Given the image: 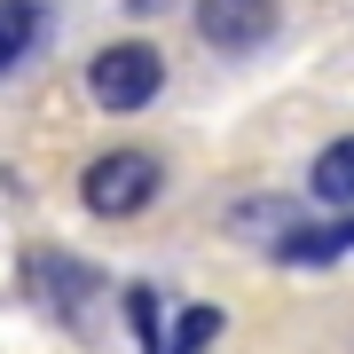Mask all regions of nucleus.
Wrapping results in <instances>:
<instances>
[{
	"label": "nucleus",
	"mask_w": 354,
	"mask_h": 354,
	"mask_svg": "<svg viewBox=\"0 0 354 354\" xmlns=\"http://www.w3.org/2000/svg\"><path fill=\"white\" fill-rule=\"evenodd\" d=\"M165 87V55L150 48V39H111V48L87 64V95L102 102V111H150Z\"/></svg>",
	"instance_id": "nucleus-1"
},
{
	"label": "nucleus",
	"mask_w": 354,
	"mask_h": 354,
	"mask_svg": "<svg viewBox=\"0 0 354 354\" xmlns=\"http://www.w3.org/2000/svg\"><path fill=\"white\" fill-rule=\"evenodd\" d=\"M158 189H165V165L150 150H102L87 174H79V197H87V213H102V221L142 213Z\"/></svg>",
	"instance_id": "nucleus-2"
},
{
	"label": "nucleus",
	"mask_w": 354,
	"mask_h": 354,
	"mask_svg": "<svg viewBox=\"0 0 354 354\" xmlns=\"http://www.w3.org/2000/svg\"><path fill=\"white\" fill-rule=\"evenodd\" d=\"M197 32L221 55H252V48L276 39V8L268 0H197Z\"/></svg>",
	"instance_id": "nucleus-3"
},
{
	"label": "nucleus",
	"mask_w": 354,
	"mask_h": 354,
	"mask_svg": "<svg viewBox=\"0 0 354 354\" xmlns=\"http://www.w3.org/2000/svg\"><path fill=\"white\" fill-rule=\"evenodd\" d=\"M24 276H32V299L48 307V315H79V307L95 299V268L87 260H71V252H32L24 260Z\"/></svg>",
	"instance_id": "nucleus-4"
},
{
	"label": "nucleus",
	"mask_w": 354,
	"mask_h": 354,
	"mask_svg": "<svg viewBox=\"0 0 354 354\" xmlns=\"http://www.w3.org/2000/svg\"><path fill=\"white\" fill-rule=\"evenodd\" d=\"M346 252H354V213H346V221H299V228L276 244L283 268H330V260H346Z\"/></svg>",
	"instance_id": "nucleus-5"
},
{
	"label": "nucleus",
	"mask_w": 354,
	"mask_h": 354,
	"mask_svg": "<svg viewBox=\"0 0 354 354\" xmlns=\"http://www.w3.org/2000/svg\"><path fill=\"white\" fill-rule=\"evenodd\" d=\"M307 189H315L323 205H354V134L323 142V158H315V174H307Z\"/></svg>",
	"instance_id": "nucleus-6"
},
{
	"label": "nucleus",
	"mask_w": 354,
	"mask_h": 354,
	"mask_svg": "<svg viewBox=\"0 0 354 354\" xmlns=\"http://www.w3.org/2000/svg\"><path fill=\"white\" fill-rule=\"evenodd\" d=\"M39 24H48V8H39V0H0V71H8L16 55H32Z\"/></svg>",
	"instance_id": "nucleus-7"
},
{
	"label": "nucleus",
	"mask_w": 354,
	"mask_h": 354,
	"mask_svg": "<svg viewBox=\"0 0 354 354\" xmlns=\"http://www.w3.org/2000/svg\"><path fill=\"white\" fill-rule=\"evenodd\" d=\"M213 339H221V307H181L165 354H213Z\"/></svg>",
	"instance_id": "nucleus-8"
},
{
	"label": "nucleus",
	"mask_w": 354,
	"mask_h": 354,
	"mask_svg": "<svg viewBox=\"0 0 354 354\" xmlns=\"http://www.w3.org/2000/svg\"><path fill=\"white\" fill-rule=\"evenodd\" d=\"M127 323H134L142 354H158V346H165V330H158V283H134V291H127Z\"/></svg>",
	"instance_id": "nucleus-9"
},
{
	"label": "nucleus",
	"mask_w": 354,
	"mask_h": 354,
	"mask_svg": "<svg viewBox=\"0 0 354 354\" xmlns=\"http://www.w3.org/2000/svg\"><path fill=\"white\" fill-rule=\"evenodd\" d=\"M127 8H158V0H127Z\"/></svg>",
	"instance_id": "nucleus-10"
}]
</instances>
